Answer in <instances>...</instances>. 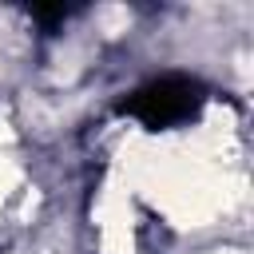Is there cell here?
<instances>
[{"mask_svg":"<svg viewBox=\"0 0 254 254\" xmlns=\"http://www.w3.org/2000/svg\"><path fill=\"white\" fill-rule=\"evenodd\" d=\"M198 83L194 79H183V75H163L155 83H147L143 91H135L123 111H131L135 119H143L147 127H171L187 115H194L198 107Z\"/></svg>","mask_w":254,"mask_h":254,"instance_id":"cell-1","label":"cell"}]
</instances>
